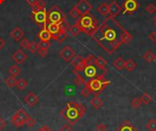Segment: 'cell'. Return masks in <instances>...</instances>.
I'll return each mask as SVG.
<instances>
[{"label": "cell", "mask_w": 156, "mask_h": 131, "mask_svg": "<svg viewBox=\"0 0 156 131\" xmlns=\"http://www.w3.org/2000/svg\"><path fill=\"white\" fill-rule=\"evenodd\" d=\"M140 100H141L142 104L147 106V105H149L152 102L153 98H152V96L148 93H143V95L140 96Z\"/></svg>", "instance_id": "obj_28"}, {"label": "cell", "mask_w": 156, "mask_h": 131, "mask_svg": "<svg viewBox=\"0 0 156 131\" xmlns=\"http://www.w3.org/2000/svg\"><path fill=\"white\" fill-rule=\"evenodd\" d=\"M146 129L148 131H156V120L150 119L146 124Z\"/></svg>", "instance_id": "obj_35"}, {"label": "cell", "mask_w": 156, "mask_h": 131, "mask_svg": "<svg viewBox=\"0 0 156 131\" xmlns=\"http://www.w3.org/2000/svg\"><path fill=\"white\" fill-rule=\"evenodd\" d=\"M74 83H75L77 85H82V84H85V80H84V78H83L81 75L77 74L76 78L74 79Z\"/></svg>", "instance_id": "obj_40"}, {"label": "cell", "mask_w": 156, "mask_h": 131, "mask_svg": "<svg viewBox=\"0 0 156 131\" xmlns=\"http://www.w3.org/2000/svg\"><path fill=\"white\" fill-rule=\"evenodd\" d=\"M48 21L49 23L64 24L65 23V16L57 6H54L48 12Z\"/></svg>", "instance_id": "obj_6"}, {"label": "cell", "mask_w": 156, "mask_h": 131, "mask_svg": "<svg viewBox=\"0 0 156 131\" xmlns=\"http://www.w3.org/2000/svg\"><path fill=\"white\" fill-rule=\"evenodd\" d=\"M12 59L16 64H22L27 60V55L22 50H16L13 53Z\"/></svg>", "instance_id": "obj_13"}, {"label": "cell", "mask_w": 156, "mask_h": 131, "mask_svg": "<svg viewBox=\"0 0 156 131\" xmlns=\"http://www.w3.org/2000/svg\"><path fill=\"white\" fill-rule=\"evenodd\" d=\"M30 115H28L25 109L23 108H20L18 109L15 114L14 116L12 117L11 118V123L13 124L14 127L16 128H22L24 125L27 124V119L29 118Z\"/></svg>", "instance_id": "obj_7"}, {"label": "cell", "mask_w": 156, "mask_h": 131, "mask_svg": "<svg viewBox=\"0 0 156 131\" xmlns=\"http://www.w3.org/2000/svg\"><path fill=\"white\" fill-rule=\"evenodd\" d=\"M24 102L30 107H35L38 102H39V98L38 95H37L34 92H29L25 97H24Z\"/></svg>", "instance_id": "obj_14"}, {"label": "cell", "mask_w": 156, "mask_h": 131, "mask_svg": "<svg viewBox=\"0 0 156 131\" xmlns=\"http://www.w3.org/2000/svg\"><path fill=\"white\" fill-rule=\"evenodd\" d=\"M74 6H75V7L77 8V10L80 12V16L89 14V13H90V11L93 9L92 5H91L88 0H80Z\"/></svg>", "instance_id": "obj_10"}, {"label": "cell", "mask_w": 156, "mask_h": 131, "mask_svg": "<svg viewBox=\"0 0 156 131\" xmlns=\"http://www.w3.org/2000/svg\"><path fill=\"white\" fill-rule=\"evenodd\" d=\"M69 15L71 17L76 18V19H78V18L80 17V12L77 10V8H76L75 6H73V7L69 11Z\"/></svg>", "instance_id": "obj_36"}, {"label": "cell", "mask_w": 156, "mask_h": 131, "mask_svg": "<svg viewBox=\"0 0 156 131\" xmlns=\"http://www.w3.org/2000/svg\"><path fill=\"white\" fill-rule=\"evenodd\" d=\"M71 65L74 67L73 73L77 75L80 72L83 71L85 68V65L83 63V58L80 55H75V57L71 60Z\"/></svg>", "instance_id": "obj_12"}, {"label": "cell", "mask_w": 156, "mask_h": 131, "mask_svg": "<svg viewBox=\"0 0 156 131\" xmlns=\"http://www.w3.org/2000/svg\"><path fill=\"white\" fill-rule=\"evenodd\" d=\"M154 62H156V54H154Z\"/></svg>", "instance_id": "obj_54"}, {"label": "cell", "mask_w": 156, "mask_h": 131, "mask_svg": "<svg viewBox=\"0 0 156 131\" xmlns=\"http://www.w3.org/2000/svg\"><path fill=\"white\" fill-rule=\"evenodd\" d=\"M46 7V2L44 0H37V2L31 6V9H32V12H37V11H39L43 8Z\"/></svg>", "instance_id": "obj_25"}, {"label": "cell", "mask_w": 156, "mask_h": 131, "mask_svg": "<svg viewBox=\"0 0 156 131\" xmlns=\"http://www.w3.org/2000/svg\"><path fill=\"white\" fill-rule=\"evenodd\" d=\"M27 80L23 79V78L18 79L16 81V86L19 91H23L27 87Z\"/></svg>", "instance_id": "obj_31"}, {"label": "cell", "mask_w": 156, "mask_h": 131, "mask_svg": "<svg viewBox=\"0 0 156 131\" xmlns=\"http://www.w3.org/2000/svg\"><path fill=\"white\" fill-rule=\"evenodd\" d=\"M5 46V40L0 37V51L3 49V47Z\"/></svg>", "instance_id": "obj_51"}, {"label": "cell", "mask_w": 156, "mask_h": 131, "mask_svg": "<svg viewBox=\"0 0 156 131\" xmlns=\"http://www.w3.org/2000/svg\"><path fill=\"white\" fill-rule=\"evenodd\" d=\"M4 2H5V0H0V5H1V4H3Z\"/></svg>", "instance_id": "obj_53"}, {"label": "cell", "mask_w": 156, "mask_h": 131, "mask_svg": "<svg viewBox=\"0 0 156 131\" xmlns=\"http://www.w3.org/2000/svg\"><path fill=\"white\" fill-rule=\"evenodd\" d=\"M38 49H39V44H38V43H37V42H35V41H30L27 50H28L31 53L37 52Z\"/></svg>", "instance_id": "obj_33"}, {"label": "cell", "mask_w": 156, "mask_h": 131, "mask_svg": "<svg viewBox=\"0 0 156 131\" xmlns=\"http://www.w3.org/2000/svg\"><path fill=\"white\" fill-rule=\"evenodd\" d=\"M125 62H126V61H124V59H123L122 57H118V58L114 61L113 66H114V68H115L116 70L122 71V70H123L124 67H125Z\"/></svg>", "instance_id": "obj_22"}, {"label": "cell", "mask_w": 156, "mask_h": 131, "mask_svg": "<svg viewBox=\"0 0 156 131\" xmlns=\"http://www.w3.org/2000/svg\"><path fill=\"white\" fill-rule=\"evenodd\" d=\"M145 11L148 13V14H154L155 13L156 11V6L154 4H148L146 6H145Z\"/></svg>", "instance_id": "obj_38"}, {"label": "cell", "mask_w": 156, "mask_h": 131, "mask_svg": "<svg viewBox=\"0 0 156 131\" xmlns=\"http://www.w3.org/2000/svg\"><path fill=\"white\" fill-rule=\"evenodd\" d=\"M138 7H139V4L137 0H125L122 5V8L123 9L122 14L123 15L127 13L133 14L138 9Z\"/></svg>", "instance_id": "obj_9"}, {"label": "cell", "mask_w": 156, "mask_h": 131, "mask_svg": "<svg viewBox=\"0 0 156 131\" xmlns=\"http://www.w3.org/2000/svg\"><path fill=\"white\" fill-rule=\"evenodd\" d=\"M121 9L122 7L119 6L118 2L113 0L110 5H109V17H116L118 15H120L121 13Z\"/></svg>", "instance_id": "obj_15"}, {"label": "cell", "mask_w": 156, "mask_h": 131, "mask_svg": "<svg viewBox=\"0 0 156 131\" xmlns=\"http://www.w3.org/2000/svg\"><path fill=\"white\" fill-rule=\"evenodd\" d=\"M143 59L147 62H153L154 61V54L153 53L152 51H147L144 55H143Z\"/></svg>", "instance_id": "obj_29"}, {"label": "cell", "mask_w": 156, "mask_h": 131, "mask_svg": "<svg viewBox=\"0 0 156 131\" xmlns=\"http://www.w3.org/2000/svg\"><path fill=\"white\" fill-rule=\"evenodd\" d=\"M37 53L39 54L40 57L44 58V57H46V56L48 55V49H46V48H41V47H39V49H38V51H37Z\"/></svg>", "instance_id": "obj_41"}, {"label": "cell", "mask_w": 156, "mask_h": 131, "mask_svg": "<svg viewBox=\"0 0 156 131\" xmlns=\"http://www.w3.org/2000/svg\"><path fill=\"white\" fill-rule=\"evenodd\" d=\"M59 131H73V129H71V127L69 125H64Z\"/></svg>", "instance_id": "obj_47"}, {"label": "cell", "mask_w": 156, "mask_h": 131, "mask_svg": "<svg viewBox=\"0 0 156 131\" xmlns=\"http://www.w3.org/2000/svg\"><path fill=\"white\" fill-rule=\"evenodd\" d=\"M91 93H90V91L85 86L84 88H82V90H81V95L83 96V97H85V98H88L89 96H90V95Z\"/></svg>", "instance_id": "obj_42"}, {"label": "cell", "mask_w": 156, "mask_h": 131, "mask_svg": "<svg viewBox=\"0 0 156 131\" xmlns=\"http://www.w3.org/2000/svg\"><path fill=\"white\" fill-rule=\"evenodd\" d=\"M136 67H137V64H136V62H135L133 59H129L128 61L125 62V67H124V69H125L127 72L132 73V72H133V70H134Z\"/></svg>", "instance_id": "obj_24"}, {"label": "cell", "mask_w": 156, "mask_h": 131, "mask_svg": "<svg viewBox=\"0 0 156 131\" xmlns=\"http://www.w3.org/2000/svg\"><path fill=\"white\" fill-rule=\"evenodd\" d=\"M37 38L40 39V41H49L51 39V35L49 31L48 30L47 27L43 28L37 34Z\"/></svg>", "instance_id": "obj_18"}, {"label": "cell", "mask_w": 156, "mask_h": 131, "mask_svg": "<svg viewBox=\"0 0 156 131\" xmlns=\"http://www.w3.org/2000/svg\"><path fill=\"white\" fill-rule=\"evenodd\" d=\"M27 1V3L31 6H33V5H35L37 2V0H26Z\"/></svg>", "instance_id": "obj_50"}, {"label": "cell", "mask_w": 156, "mask_h": 131, "mask_svg": "<svg viewBox=\"0 0 156 131\" xmlns=\"http://www.w3.org/2000/svg\"><path fill=\"white\" fill-rule=\"evenodd\" d=\"M154 26H155L156 28V15L154 16Z\"/></svg>", "instance_id": "obj_52"}, {"label": "cell", "mask_w": 156, "mask_h": 131, "mask_svg": "<svg viewBox=\"0 0 156 131\" xmlns=\"http://www.w3.org/2000/svg\"><path fill=\"white\" fill-rule=\"evenodd\" d=\"M38 44H39V47H41V48L48 49L50 47V42L49 41H40Z\"/></svg>", "instance_id": "obj_44"}, {"label": "cell", "mask_w": 156, "mask_h": 131, "mask_svg": "<svg viewBox=\"0 0 156 131\" xmlns=\"http://www.w3.org/2000/svg\"><path fill=\"white\" fill-rule=\"evenodd\" d=\"M97 11L103 17L109 16V5H107L106 3H101L97 7Z\"/></svg>", "instance_id": "obj_23"}, {"label": "cell", "mask_w": 156, "mask_h": 131, "mask_svg": "<svg viewBox=\"0 0 156 131\" xmlns=\"http://www.w3.org/2000/svg\"><path fill=\"white\" fill-rule=\"evenodd\" d=\"M38 131H53L48 125H45V126H43V127H41L39 129H38Z\"/></svg>", "instance_id": "obj_49"}, {"label": "cell", "mask_w": 156, "mask_h": 131, "mask_svg": "<svg viewBox=\"0 0 156 131\" xmlns=\"http://www.w3.org/2000/svg\"><path fill=\"white\" fill-rule=\"evenodd\" d=\"M69 32L71 33V35H72L73 37H77V36L81 32L80 28V26L78 25V23H75L74 25L70 26V27L69 28Z\"/></svg>", "instance_id": "obj_27"}, {"label": "cell", "mask_w": 156, "mask_h": 131, "mask_svg": "<svg viewBox=\"0 0 156 131\" xmlns=\"http://www.w3.org/2000/svg\"><path fill=\"white\" fill-rule=\"evenodd\" d=\"M95 65H96L99 69L104 71V73H106V72H107V69H106L107 61H106L102 56H99L98 58H96V60H95Z\"/></svg>", "instance_id": "obj_19"}, {"label": "cell", "mask_w": 156, "mask_h": 131, "mask_svg": "<svg viewBox=\"0 0 156 131\" xmlns=\"http://www.w3.org/2000/svg\"><path fill=\"white\" fill-rule=\"evenodd\" d=\"M132 39H133V36L127 30H125L123 35H122V43L123 44H128V43H130L132 41Z\"/></svg>", "instance_id": "obj_34"}, {"label": "cell", "mask_w": 156, "mask_h": 131, "mask_svg": "<svg viewBox=\"0 0 156 131\" xmlns=\"http://www.w3.org/2000/svg\"><path fill=\"white\" fill-rule=\"evenodd\" d=\"M8 73L11 76H14V77H16L17 75H19V73H21V69L18 65L15 64V65H12L9 70H8Z\"/></svg>", "instance_id": "obj_26"}, {"label": "cell", "mask_w": 156, "mask_h": 131, "mask_svg": "<svg viewBox=\"0 0 156 131\" xmlns=\"http://www.w3.org/2000/svg\"><path fill=\"white\" fill-rule=\"evenodd\" d=\"M28 128H33L35 125H36V120L30 116L29 117V118L27 119V124H26Z\"/></svg>", "instance_id": "obj_43"}, {"label": "cell", "mask_w": 156, "mask_h": 131, "mask_svg": "<svg viewBox=\"0 0 156 131\" xmlns=\"http://www.w3.org/2000/svg\"><path fill=\"white\" fill-rule=\"evenodd\" d=\"M77 23L80 26V30L90 37H91L92 34L99 28V23L97 19L90 13L80 16V17L78 18Z\"/></svg>", "instance_id": "obj_3"}, {"label": "cell", "mask_w": 156, "mask_h": 131, "mask_svg": "<svg viewBox=\"0 0 156 131\" xmlns=\"http://www.w3.org/2000/svg\"><path fill=\"white\" fill-rule=\"evenodd\" d=\"M84 72V74L86 77L88 78H95L98 76V73H97V69L94 65H90V66H86L83 70Z\"/></svg>", "instance_id": "obj_17"}, {"label": "cell", "mask_w": 156, "mask_h": 131, "mask_svg": "<svg viewBox=\"0 0 156 131\" xmlns=\"http://www.w3.org/2000/svg\"><path fill=\"white\" fill-rule=\"evenodd\" d=\"M59 56L66 62H70L71 60L75 57V51L69 45L63 47L59 51Z\"/></svg>", "instance_id": "obj_11"}, {"label": "cell", "mask_w": 156, "mask_h": 131, "mask_svg": "<svg viewBox=\"0 0 156 131\" xmlns=\"http://www.w3.org/2000/svg\"><path fill=\"white\" fill-rule=\"evenodd\" d=\"M104 75L105 73L98 75L97 77L92 78L91 80L85 82V86L90 91V93H93L95 95H99L106 87L111 84V82L107 80Z\"/></svg>", "instance_id": "obj_4"}, {"label": "cell", "mask_w": 156, "mask_h": 131, "mask_svg": "<svg viewBox=\"0 0 156 131\" xmlns=\"http://www.w3.org/2000/svg\"><path fill=\"white\" fill-rule=\"evenodd\" d=\"M131 105H132V107H133V108H139V107H141V105H142V102H141L140 98H138V97H134V98H133V99H132V101H131Z\"/></svg>", "instance_id": "obj_37"}, {"label": "cell", "mask_w": 156, "mask_h": 131, "mask_svg": "<svg viewBox=\"0 0 156 131\" xmlns=\"http://www.w3.org/2000/svg\"><path fill=\"white\" fill-rule=\"evenodd\" d=\"M106 129H107L106 125L105 124H102V123L97 125V127H96V130L97 131H106Z\"/></svg>", "instance_id": "obj_45"}, {"label": "cell", "mask_w": 156, "mask_h": 131, "mask_svg": "<svg viewBox=\"0 0 156 131\" xmlns=\"http://www.w3.org/2000/svg\"><path fill=\"white\" fill-rule=\"evenodd\" d=\"M47 28L51 35V39L57 40L58 42H62L65 39L68 38V33L66 28L63 27V24H55V23H48Z\"/></svg>", "instance_id": "obj_5"}, {"label": "cell", "mask_w": 156, "mask_h": 131, "mask_svg": "<svg viewBox=\"0 0 156 131\" xmlns=\"http://www.w3.org/2000/svg\"><path fill=\"white\" fill-rule=\"evenodd\" d=\"M90 106L94 108V109H99L103 106V101L101 97H99V95H95L91 100H90Z\"/></svg>", "instance_id": "obj_21"}, {"label": "cell", "mask_w": 156, "mask_h": 131, "mask_svg": "<svg viewBox=\"0 0 156 131\" xmlns=\"http://www.w3.org/2000/svg\"><path fill=\"white\" fill-rule=\"evenodd\" d=\"M31 17L34 19L36 24L39 27L43 26V28L47 27V22H48V12L46 7L37 11V12H31Z\"/></svg>", "instance_id": "obj_8"}, {"label": "cell", "mask_w": 156, "mask_h": 131, "mask_svg": "<svg viewBox=\"0 0 156 131\" xmlns=\"http://www.w3.org/2000/svg\"><path fill=\"white\" fill-rule=\"evenodd\" d=\"M24 31L23 29L19 27V26H16L15 27L12 31L10 32V37L15 40V41H20L23 38H24Z\"/></svg>", "instance_id": "obj_16"}, {"label": "cell", "mask_w": 156, "mask_h": 131, "mask_svg": "<svg viewBox=\"0 0 156 131\" xmlns=\"http://www.w3.org/2000/svg\"><path fill=\"white\" fill-rule=\"evenodd\" d=\"M116 131H138L130 121H124L122 125L119 126Z\"/></svg>", "instance_id": "obj_20"}, {"label": "cell", "mask_w": 156, "mask_h": 131, "mask_svg": "<svg viewBox=\"0 0 156 131\" xmlns=\"http://www.w3.org/2000/svg\"><path fill=\"white\" fill-rule=\"evenodd\" d=\"M5 127V121L2 117H0V131H2Z\"/></svg>", "instance_id": "obj_48"}, {"label": "cell", "mask_w": 156, "mask_h": 131, "mask_svg": "<svg viewBox=\"0 0 156 131\" xmlns=\"http://www.w3.org/2000/svg\"><path fill=\"white\" fill-rule=\"evenodd\" d=\"M126 29L114 18L108 17L104 19L91 38L108 54H112L122 43V35Z\"/></svg>", "instance_id": "obj_1"}, {"label": "cell", "mask_w": 156, "mask_h": 131, "mask_svg": "<svg viewBox=\"0 0 156 131\" xmlns=\"http://www.w3.org/2000/svg\"><path fill=\"white\" fill-rule=\"evenodd\" d=\"M148 38H149V39H150L151 41H153V42H155L156 41V31H153V32H151V33L149 34Z\"/></svg>", "instance_id": "obj_46"}, {"label": "cell", "mask_w": 156, "mask_h": 131, "mask_svg": "<svg viewBox=\"0 0 156 131\" xmlns=\"http://www.w3.org/2000/svg\"><path fill=\"white\" fill-rule=\"evenodd\" d=\"M86 114V107L80 103L69 102L60 111V115L69 124L74 125Z\"/></svg>", "instance_id": "obj_2"}, {"label": "cell", "mask_w": 156, "mask_h": 131, "mask_svg": "<svg viewBox=\"0 0 156 131\" xmlns=\"http://www.w3.org/2000/svg\"><path fill=\"white\" fill-rule=\"evenodd\" d=\"M16 77H14V76H9V77H7L5 80V84L8 86V87H14V86H16Z\"/></svg>", "instance_id": "obj_32"}, {"label": "cell", "mask_w": 156, "mask_h": 131, "mask_svg": "<svg viewBox=\"0 0 156 131\" xmlns=\"http://www.w3.org/2000/svg\"><path fill=\"white\" fill-rule=\"evenodd\" d=\"M95 60H96V58L90 54V55L87 56L85 59H83V63H84L85 67L90 66V65H95Z\"/></svg>", "instance_id": "obj_30"}, {"label": "cell", "mask_w": 156, "mask_h": 131, "mask_svg": "<svg viewBox=\"0 0 156 131\" xmlns=\"http://www.w3.org/2000/svg\"><path fill=\"white\" fill-rule=\"evenodd\" d=\"M29 43H30V41H29L27 38H23V39L19 41V46H20L22 49H27L28 46H29Z\"/></svg>", "instance_id": "obj_39"}]
</instances>
